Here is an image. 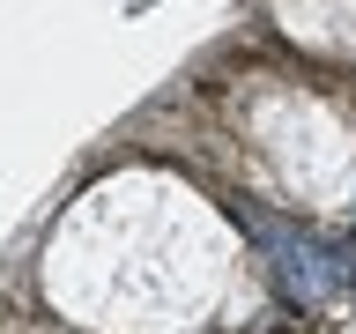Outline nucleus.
Returning <instances> with one entry per match:
<instances>
[{"mask_svg": "<svg viewBox=\"0 0 356 334\" xmlns=\"http://www.w3.org/2000/svg\"><path fill=\"white\" fill-rule=\"evenodd\" d=\"M275 253V275H282V297L289 305H327L334 283H341V260H334L319 238H297V230H275V223H252Z\"/></svg>", "mask_w": 356, "mask_h": 334, "instance_id": "obj_1", "label": "nucleus"}]
</instances>
